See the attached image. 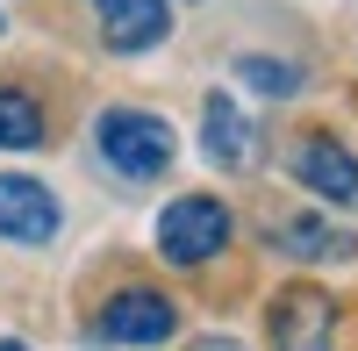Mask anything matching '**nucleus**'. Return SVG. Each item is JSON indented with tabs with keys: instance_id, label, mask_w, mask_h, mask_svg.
<instances>
[{
	"instance_id": "obj_1",
	"label": "nucleus",
	"mask_w": 358,
	"mask_h": 351,
	"mask_svg": "<svg viewBox=\"0 0 358 351\" xmlns=\"http://www.w3.org/2000/svg\"><path fill=\"white\" fill-rule=\"evenodd\" d=\"M94 158L115 172V180H129V187H151L172 172L179 158V129L165 122L158 108H136V101H108L94 115Z\"/></svg>"
},
{
	"instance_id": "obj_2",
	"label": "nucleus",
	"mask_w": 358,
	"mask_h": 351,
	"mask_svg": "<svg viewBox=\"0 0 358 351\" xmlns=\"http://www.w3.org/2000/svg\"><path fill=\"white\" fill-rule=\"evenodd\" d=\"M151 244L172 273H201L236 244V215H229L222 194H172L151 222Z\"/></svg>"
},
{
	"instance_id": "obj_3",
	"label": "nucleus",
	"mask_w": 358,
	"mask_h": 351,
	"mask_svg": "<svg viewBox=\"0 0 358 351\" xmlns=\"http://www.w3.org/2000/svg\"><path fill=\"white\" fill-rule=\"evenodd\" d=\"M179 337V301L165 294V287H108V301L94 308V344L101 351H158Z\"/></svg>"
},
{
	"instance_id": "obj_4",
	"label": "nucleus",
	"mask_w": 358,
	"mask_h": 351,
	"mask_svg": "<svg viewBox=\"0 0 358 351\" xmlns=\"http://www.w3.org/2000/svg\"><path fill=\"white\" fill-rule=\"evenodd\" d=\"M265 344L273 351H337V294L315 280H294L265 301Z\"/></svg>"
},
{
	"instance_id": "obj_5",
	"label": "nucleus",
	"mask_w": 358,
	"mask_h": 351,
	"mask_svg": "<svg viewBox=\"0 0 358 351\" xmlns=\"http://www.w3.org/2000/svg\"><path fill=\"white\" fill-rule=\"evenodd\" d=\"M65 229V201L43 172H0V244L15 251H43Z\"/></svg>"
},
{
	"instance_id": "obj_6",
	"label": "nucleus",
	"mask_w": 358,
	"mask_h": 351,
	"mask_svg": "<svg viewBox=\"0 0 358 351\" xmlns=\"http://www.w3.org/2000/svg\"><path fill=\"white\" fill-rule=\"evenodd\" d=\"M287 172L301 180L315 201H337V208H358V151L337 129H301L287 151Z\"/></svg>"
},
{
	"instance_id": "obj_7",
	"label": "nucleus",
	"mask_w": 358,
	"mask_h": 351,
	"mask_svg": "<svg viewBox=\"0 0 358 351\" xmlns=\"http://www.w3.org/2000/svg\"><path fill=\"white\" fill-rule=\"evenodd\" d=\"M265 151V129H258V115L236 108V94H208L201 101V158L215 165V172H251Z\"/></svg>"
},
{
	"instance_id": "obj_8",
	"label": "nucleus",
	"mask_w": 358,
	"mask_h": 351,
	"mask_svg": "<svg viewBox=\"0 0 358 351\" xmlns=\"http://www.w3.org/2000/svg\"><path fill=\"white\" fill-rule=\"evenodd\" d=\"M108 57H151L172 36V0H86Z\"/></svg>"
},
{
	"instance_id": "obj_9",
	"label": "nucleus",
	"mask_w": 358,
	"mask_h": 351,
	"mask_svg": "<svg viewBox=\"0 0 358 351\" xmlns=\"http://www.w3.org/2000/svg\"><path fill=\"white\" fill-rule=\"evenodd\" d=\"M273 251L301 258V266H351L358 258V229H344L330 215H294V222L273 229Z\"/></svg>"
},
{
	"instance_id": "obj_10",
	"label": "nucleus",
	"mask_w": 358,
	"mask_h": 351,
	"mask_svg": "<svg viewBox=\"0 0 358 351\" xmlns=\"http://www.w3.org/2000/svg\"><path fill=\"white\" fill-rule=\"evenodd\" d=\"M229 79L244 86L251 101H294V94H308V65H301V57H280V50L229 57Z\"/></svg>"
},
{
	"instance_id": "obj_11",
	"label": "nucleus",
	"mask_w": 358,
	"mask_h": 351,
	"mask_svg": "<svg viewBox=\"0 0 358 351\" xmlns=\"http://www.w3.org/2000/svg\"><path fill=\"white\" fill-rule=\"evenodd\" d=\"M50 143V122H43V101L29 94L22 79H0V158H29Z\"/></svg>"
},
{
	"instance_id": "obj_12",
	"label": "nucleus",
	"mask_w": 358,
	"mask_h": 351,
	"mask_svg": "<svg viewBox=\"0 0 358 351\" xmlns=\"http://www.w3.org/2000/svg\"><path fill=\"white\" fill-rule=\"evenodd\" d=\"M187 351H251V344H236V337H222V330H208V337H194Z\"/></svg>"
},
{
	"instance_id": "obj_13",
	"label": "nucleus",
	"mask_w": 358,
	"mask_h": 351,
	"mask_svg": "<svg viewBox=\"0 0 358 351\" xmlns=\"http://www.w3.org/2000/svg\"><path fill=\"white\" fill-rule=\"evenodd\" d=\"M0 351H36V344H22V337H0Z\"/></svg>"
},
{
	"instance_id": "obj_14",
	"label": "nucleus",
	"mask_w": 358,
	"mask_h": 351,
	"mask_svg": "<svg viewBox=\"0 0 358 351\" xmlns=\"http://www.w3.org/2000/svg\"><path fill=\"white\" fill-rule=\"evenodd\" d=\"M0 36H8V8H0Z\"/></svg>"
}]
</instances>
